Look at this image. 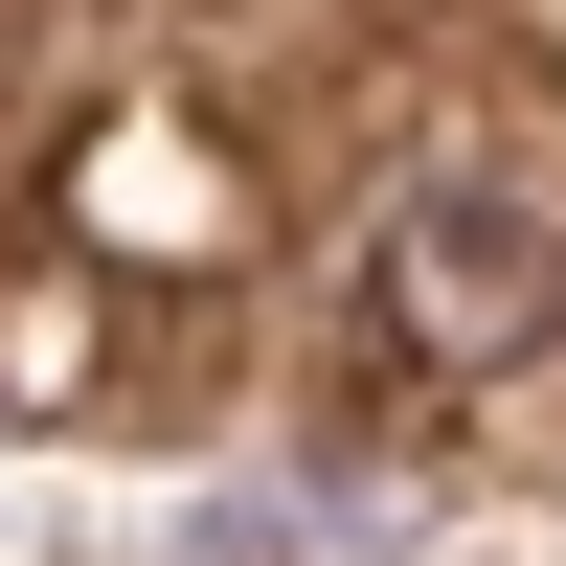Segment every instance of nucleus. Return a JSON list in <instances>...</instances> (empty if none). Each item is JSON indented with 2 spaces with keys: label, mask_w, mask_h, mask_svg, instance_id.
<instances>
[{
  "label": "nucleus",
  "mask_w": 566,
  "mask_h": 566,
  "mask_svg": "<svg viewBox=\"0 0 566 566\" xmlns=\"http://www.w3.org/2000/svg\"><path fill=\"white\" fill-rule=\"evenodd\" d=\"M386 340H408V363H522V340H544V227L476 205V181L408 205V227H386Z\"/></svg>",
  "instance_id": "obj_1"
}]
</instances>
